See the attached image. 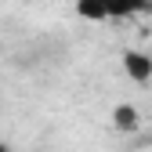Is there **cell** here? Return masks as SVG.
Wrapping results in <instances>:
<instances>
[{"label":"cell","instance_id":"obj_1","mask_svg":"<svg viewBox=\"0 0 152 152\" xmlns=\"http://www.w3.org/2000/svg\"><path fill=\"white\" fill-rule=\"evenodd\" d=\"M76 11L91 22H123V18L145 15V0H80Z\"/></svg>","mask_w":152,"mask_h":152},{"label":"cell","instance_id":"obj_2","mask_svg":"<svg viewBox=\"0 0 152 152\" xmlns=\"http://www.w3.org/2000/svg\"><path fill=\"white\" fill-rule=\"evenodd\" d=\"M123 69H127L130 80L145 83L148 76H152V58H148V54H141V51H127V54H123Z\"/></svg>","mask_w":152,"mask_h":152},{"label":"cell","instance_id":"obj_3","mask_svg":"<svg viewBox=\"0 0 152 152\" xmlns=\"http://www.w3.org/2000/svg\"><path fill=\"white\" fill-rule=\"evenodd\" d=\"M116 127H120V130H134V127H138V112L130 109V105H120V109H116Z\"/></svg>","mask_w":152,"mask_h":152},{"label":"cell","instance_id":"obj_4","mask_svg":"<svg viewBox=\"0 0 152 152\" xmlns=\"http://www.w3.org/2000/svg\"><path fill=\"white\" fill-rule=\"evenodd\" d=\"M145 15H152V0H145Z\"/></svg>","mask_w":152,"mask_h":152}]
</instances>
